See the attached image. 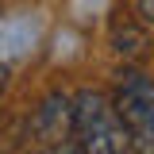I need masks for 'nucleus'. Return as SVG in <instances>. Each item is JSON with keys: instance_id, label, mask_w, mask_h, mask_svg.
Wrapping results in <instances>:
<instances>
[{"instance_id": "f257e3e1", "label": "nucleus", "mask_w": 154, "mask_h": 154, "mask_svg": "<svg viewBox=\"0 0 154 154\" xmlns=\"http://www.w3.org/2000/svg\"><path fill=\"white\" fill-rule=\"evenodd\" d=\"M73 146L77 154H127L131 143H127V131L116 116L112 100L104 93H93V89H81L73 96Z\"/></svg>"}, {"instance_id": "f03ea898", "label": "nucleus", "mask_w": 154, "mask_h": 154, "mask_svg": "<svg viewBox=\"0 0 154 154\" xmlns=\"http://www.w3.org/2000/svg\"><path fill=\"white\" fill-rule=\"evenodd\" d=\"M112 108L135 154H154V77H146L143 69H123L116 77Z\"/></svg>"}, {"instance_id": "7ed1b4c3", "label": "nucleus", "mask_w": 154, "mask_h": 154, "mask_svg": "<svg viewBox=\"0 0 154 154\" xmlns=\"http://www.w3.org/2000/svg\"><path fill=\"white\" fill-rule=\"evenodd\" d=\"M139 19L146 27H154V0H139Z\"/></svg>"}, {"instance_id": "20e7f679", "label": "nucleus", "mask_w": 154, "mask_h": 154, "mask_svg": "<svg viewBox=\"0 0 154 154\" xmlns=\"http://www.w3.org/2000/svg\"><path fill=\"white\" fill-rule=\"evenodd\" d=\"M50 154H77V146H73V143H66V139H62V143H58V146H54Z\"/></svg>"}, {"instance_id": "39448f33", "label": "nucleus", "mask_w": 154, "mask_h": 154, "mask_svg": "<svg viewBox=\"0 0 154 154\" xmlns=\"http://www.w3.org/2000/svg\"><path fill=\"white\" fill-rule=\"evenodd\" d=\"M4 77H8V69H4V66H0V89H4Z\"/></svg>"}]
</instances>
